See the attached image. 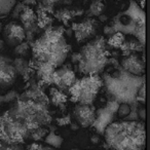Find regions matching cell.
Segmentation results:
<instances>
[{
    "label": "cell",
    "mask_w": 150,
    "mask_h": 150,
    "mask_svg": "<svg viewBox=\"0 0 150 150\" xmlns=\"http://www.w3.org/2000/svg\"><path fill=\"white\" fill-rule=\"evenodd\" d=\"M103 135L113 150H145V125L139 121H113Z\"/></svg>",
    "instance_id": "obj_1"
},
{
    "label": "cell",
    "mask_w": 150,
    "mask_h": 150,
    "mask_svg": "<svg viewBox=\"0 0 150 150\" xmlns=\"http://www.w3.org/2000/svg\"><path fill=\"white\" fill-rule=\"evenodd\" d=\"M78 70L86 75H99L107 65L108 52L106 50V40L98 36L81 48Z\"/></svg>",
    "instance_id": "obj_2"
},
{
    "label": "cell",
    "mask_w": 150,
    "mask_h": 150,
    "mask_svg": "<svg viewBox=\"0 0 150 150\" xmlns=\"http://www.w3.org/2000/svg\"><path fill=\"white\" fill-rule=\"evenodd\" d=\"M103 86V80L99 75H86L77 79L68 90L71 100L78 104L92 105Z\"/></svg>",
    "instance_id": "obj_3"
},
{
    "label": "cell",
    "mask_w": 150,
    "mask_h": 150,
    "mask_svg": "<svg viewBox=\"0 0 150 150\" xmlns=\"http://www.w3.org/2000/svg\"><path fill=\"white\" fill-rule=\"evenodd\" d=\"M77 80L75 72L69 66H61L54 70L52 74V83L56 84L57 88L64 93L68 91L75 81Z\"/></svg>",
    "instance_id": "obj_4"
},
{
    "label": "cell",
    "mask_w": 150,
    "mask_h": 150,
    "mask_svg": "<svg viewBox=\"0 0 150 150\" xmlns=\"http://www.w3.org/2000/svg\"><path fill=\"white\" fill-rule=\"evenodd\" d=\"M18 73L13 62L0 52V88H6L16 81Z\"/></svg>",
    "instance_id": "obj_5"
},
{
    "label": "cell",
    "mask_w": 150,
    "mask_h": 150,
    "mask_svg": "<svg viewBox=\"0 0 150 150\" xmlns=\"http://www.w3.org/2000/svg\"><path fill=\"white\" fill-rule=\"evenodd\" d=\"M73 115L76 122L82 127H92L96 118V111L92 105L77 104L75 106Z\"/></svg>",
    "instance_id": "obj_6"
},
{
    "label": "cell",
    "mask_w": 150,
    "mask_h": 150,
    "mask_svg": "<svg viewBox=\"0 0 150 150\" xmlns=\"http://www.w3.org/2000/svg\"><path fill=\"white\" fill-rule=\"evenodd\" d=\"M5 41L9 46L16 47L25 40V31L24 28L17 22H11L4 27Z\"/></svg>",
    "instance_id": "obj_7"
},
{
    "label": "cell",
    "mask_w": 150,
    "mask_h": 150,
    "mask_svg": "<svg viewBox=\"0 0 150 150\" xmlns=\"http://www.w3.org/2000/svg\"><path fill=\"white\" fill-rule=\"evenodd\" d=\"M96 28L97 25L95 20L88 18V19L83 20V22H81V23H74L71 29L74 32L76 40L80 42L82 40L86 39V38L94 36L95 33H96Z\"/></svg>",
    "instance_id": "obj_8"
},
{
    "label": "cell",
    "mask_w": 150,
    "mask_h": 150,
    "mask_svg": "<svg viewBox=\"0 0 150 150\" xmlns=\"http://www.w3.org/2000/svg\"><path fill=\"white\" fill-rule=\"evenodd\" d=\"M121 69L135 76H144L145 61L141 60L136 54H129L121 61Z\"/></svg>",
    "instance_id": "obj_9"
},
{
    "label": "cell",
    "mask_w": 150,
    "mask_h": 150,
    "mask_svg": "<svg viewBox=\"0 0 150 150\" xmlns=\"http://www.w3.org/2000/svg\"><path fill=\"white\" fill-rule=\"evenodd\" d=\"M114 116H115V114L110 112L106 107L99 109L96 112V118H95V121L92 127H94L95 129H96L99 134H102L103 135L105 129H106L110 123L113 122Z\"/></svg>",
    "instance_id": "obj_10"
},
{
    "label": "cell",
    "mask_w": 150,
    "mask_h": 150,
    "mask_svg": "<svg viewBox=\"0 0 150 150\" xmlns=\"http://www.w3.org/2000/svg\"><path fill=\"white\" fill-rule=\"evenodd\" d=\"M24 26H27V25H31V24L36 23L37 21V16L35 15L34 11L30 7L25 6L23 8L21 13V16H20V19Z\"/></svg>",
    "instance_id": "obj_11"
},
{
    "label": "cell",
    "mask_w": 150,
    "mask_h": 150,
    "mask_svg": "<svg viewBox=\"0 0 150 150\" xmlns=\"http://www.w3.org/2000/svg\"><path fill=\"white\" fill-rule=\"evenodd\" d=\"M13 65L15 67L18 74H21L23 76H27V74H29L30 70H31L29 66V63L24 58H17L13 62Z\"/></svg>",
    "instance_id": "obj_12"
},
{
    "label": "cell",
    "mask_w": 150,
    "mask_h": 150,
    "mask_svg": "<svg viewBox=\"0 0 150 150\" xmlns=\"http://www.w3.org/2000/svg\"><path fill=\"white\" fill-rule=\"evenodd\" d=\"M50 99L52 103L56 106H61L67 101V96L57 88H52L50 90Z\"/></svg>",
    "instance_id": "obj_13"
},
{
    "label": "cell",
    "mask_w": 150,
    "mask_h": 150,
    "mask_svg": "<svg viewBox=\"0 0 150 150\" xmlns=\"http://www.w3.org/2000/svg\"><path fill=\"white\" fill-rule=\"evenodd\" d=\"M16 5V0H0V19L7 17Z\"/></svg>",
    "instance_id": "obj_14"
},
{
    "label": "cell",
    "mask_w": 150,
    "mask_h": 150,
    "mask_svg": "<svg viewBox=\"0 0 150 150\" xmlns=\"http://www.w3.org/2000/svg\"><path fill=\"white\" fill-rule=\"evenodd\" d=\"M105 8V5L103 1L101 0H94L92 2L88 9V17H99V16L103 15V11Z\"/></svg>",
    "instance_id": "obj_15"
},
{
    "label": "cell",
    "mask_w": 150,
    "mask_h": 150,
    "mask_svg": "<svg viewBox=\"0 0 150 150\" xmlns=\"http://www.w3.org/2000/svg\"><path fill=\"white\" fill-rule=\"evenodd\" d=\"M137 103V102H136ZM135 104V103H134ZM132 108H133V104H127V103H120L117 109L116 114L118 115L119 118L121 119H125L127 120L129 115L132 112Z\"/></svg>",
    "instance_id": "obj_16"
},
{
    "label": "cell",
    "mask_w": 150,
    "mask_h": 150,
    "mask_svg": "<svg viewBox=\"0 0 150 150\" xmlns=\"http://www.w3.org/2000/svg\"><path fill=\"white\" fill-rule=\"evenodd\" d=\"M37 26L39 29H44V28H47L50 26L52 23V19L47 16L46 13H41V11H38L37 15Z\"/></svg>",
    "instance_id": "obj_17"
},
{
    "label": "cell",
    "mask_w": 150,
    "mask_h": 150,
    "mask_svg": "<svg viewBox=\"0 0 150 150\" xmlns=\"http://www.w3.org/2000/svg\"><path fill=\"white\" fill-rule=\"evenodd\" d=\"M125 35L120 32H116L114 35H112L108 40V44L112 47L119 48L121 46V44L125 42Z\"/></svg>",
    "instance_id": "obj_18"
},
{
    "label": "cell",
    "mask_w": 150,
    "mask_h": 150,
    "mask_svg": "<svg viewBox=\"0 0 150 150\" xmlns=\"http://www.w3.org/2000/svg\"><path fill=\"white\" fill-rule=\"evenodd\" d=\"M54 17L59 20V21H62L63 23L68 24L69 20L72 19V13H71V11L67 8H62L60 11H57L54 13Z\"/></svg>",
    "instance_id": "obj_19"
},
{
    "label": "cell",
    "mask_w": 150,
    "mask_h": 150,
    "mask_svg": "<svg viewBox=\"0 0 150 150\" xmlns=\"http://www.w3.org/2000/svg\"><path fill=\"white\" fill-rule=\"evenodd\" d=\"M45 142L50 145L52 148H58L59 146H61V144L63 143V139L59 136H57L54 133H50L45 137Z\"/></svg>",
    "instance_id": "obj_20"
},
{
    "label": "cell",
    "mask_w": 150,
    "mask_h": 150,
    "mask_svg": "<svg viewBox=\"0 0 150 150\" xmlns=\"http://www.w3.org/2000/svg\"><path fill=\"white\" fill-rule=\"evenodd\" d=\"M46 134H47V131H46L44 127H38V129H34V131H32L31 133H30V135H29V137H31V138H33L34 140H41V139H43L44 137L46 136Z\"/></svg>",
    "instance_id": "obj_21"
},
{
    "label": "cell",
    "mask_w": 150,
    "mask_h": 150,
    "mask_svg": "<svg viewBox=\"0 0 150 150\" xmlns=\"http://www.w3.org/2000/svg\"><path fill=\"white\" fill-rule=\"evenodd\" d=\"M28 50H29L28 42H22V43H20L19 45H17L15 47V54L17 56H20V58H22V57L27 54Z\"/></svg>",
    "instance_id": "obj_22"
},
{
    "label": "cell",
    "mask_w": 150,
    "mask_h": 150,
    "mask_svg": "<svg viewBox=\"0 0 150 150\" xmlns=\"http://www.w3.org/2000/svg\"><path fill=\"white\" fill-rule=\"evenodd\" d=\"M24 7L25 6L23 5V3H17V4L15 5V7H13V11H11V17H13V20L20 19V16H21V13Z\"/></svg>",
    "instance_id": "obj_23"
},
{
    "label": "cell",
    "mask_w": 150,
    "mask_h": 150,
    "mask_svg": "<svg viewBox=\"0 0 150 150\" xmlns=\"http://www.w3.org/2000/svg\"><path fill=\"white\" fill-rule=\"evenodd\" d=\"M1 147V150H21V147L19 148V144H7Z\"/></svg>",
    "instance_id": "obj_24"
},
{
    "label": "cell",
    "mask_w": 150,
    "mask_h": 150,
    "mask_svg": "<svg viewBox=\"0 0 150 150\" xmlns=\"http://www.w3.org/2000/svg\"><path fill=\"white\" fill-rule=\"evenodd\" d=\"M104 33H105V35L111 37V36L114 35V34L116 33V31H115V29L112 27V26H106V27L104 28Z\"/></svg>",
    "instance_id": "obj_25"
},
{
    "label": "cell",
    "mask_w": 150,
    "mask_h": 150,
    "mask_svg": "<svg viewBox=\"0 0 150 150\" xmlns=\"http://www.w3.org/2000/svg\"><path fill=\"white\" fill-rule=\"evenodd\" d=\"M71 61H72L73 64L78 65V63H79V61H80V54H77V52L72 54V56H71Z\"/></svg>",
    "instance_id": "obj_26"
},
{
    "label": "cell",
    "mask_w": 150,
    "mask_h": 150,
    "mask_svg": "<svg viewBox=\"0 0 150 150\" xmlns=\"http://www.w3.org/2000/svg\"><path fill=\"white\" fill-rule=\"evenodd\" d=\"M43 146L39 145V144H36V143H33L28 147V150H44L43 149Z\"/></svg>",
    "instance_id": "obj_27"
},
{
    "label": "cell",
    "mask_w": 150,
    "mask_h": 150,
    "mask_svg": "<svg viewBox=\"0 0 150 150\" xmlns=\"http://www.w3.org/2000/svg\"><path fill=\"white\" fill-rule=\"evenodd\" d=\"M22 3H23L24 6L29 7V5H35L36 4V0H24Z\"/></svg>",
    "instance_id": "obj_28"
},
{
    "label": "cell",
    "mask_w": 150,
    "mask_h": 150,
    "mask_svg": "<svg viewBox=\"0 0 150 150\" xmlns=\"http://www.w3.org/2000/svg\"><path fill=\"white\" fill-rule=\"evenodd\" d=\"M42 3H45V4H47V5L54 6L56 3H59V0H42Z\"/></svg>",
    "instance_id": "obj_29"
},
{
    "label": "cell",
    "mask_w": 150,
    "mask_h": 150,
    "mask_svg": "<svg viewBox=\"0 0 150 150\" xmlns=\"http://www.w3.org/2000/svg\"><path fill=\"white\" fill-rule=\"evenodd\" d=\"M99 20H100L101 22H105V21H107V17L105 15H101V16H99Z\"/></svg>",
    "instance_id": "obj_30"
},
{
    "label": "cell",
    "mask_w": 150,
    "mask_h": 150,
    "mask_svg": "<svg viewBox=\"0 0 150 150\" xmlns=\"http://www.w3.org/2000/svg\"><path fill=\"white\" fill-rule=\"evenodd\" d=\"M138 1L140 2V5H141L140 7H141V8H142V7L145 6V0H138Z\"/></svg>",
    "instance_id": "obj_31"
},
{
    "label": "cell",
    "mask_w": 150,
    "mask_h": 150,
    "mask_svg": "<svg viewBox=\"0 0 150 150\" xmlns=\"http://www.w3.org/2000/svg\"><path fill=\"white\" fill-rule=\"evenodd\" d=\"M3 45H4V41H3V40H0V52H1V50H2Z\"/></svg>",
    "instance_id": "obj_32"
},
{
    "label": "cell",
    "mask_w": 150,
    "mask_h": 150,
    "mask_svg": "<svg viewBox=\"0 0 150 150\" xmlns=\"http://www.w3.org/2000/svg\"><path fill=\"white\" fill-rule=\"evenodd\" d=\"M66 33L68 34V35H72V33H73L72 29H69V30H67V31H66Z\"/></svg>",
    "instance_id": "obj_33"
},
{
    "label": "cell",
    "mask_w": 150,
    "mask_h": 150,
    "mask_svg": "<svg viewBox=\"0 0 150 150\" xmlns=\"http://www.w3.org/2000/svg\"><path fill=\"white\" fill-rule=\"evenodd\" d=\"M92 141L95 142V143H97V142H98V138H97V137H93L92 138Z\"/></svg>",
    "instance_id": "obj_34"
},
{
    "label": "cell",
    "mask_w": 150,
    "mask_h": 150,
    "mask_svg": "<svg viewBox=\"0 0 150 150\" xmlns=\"http://www.w3.org/2000/svg\"><path fill=\"white\" fill-rule=\"evenodd\" d=\"M1 29H2V26H1V24H0V31H1Z\"/></svg>",
    "instance_id": "obj_35"
},
{
    "label": "cell",
    "mask_w": 150,
    "mask_h": 150,
    "mask_svg": "<svg viewBox=\"0 0 150 150\" xmlns=\"http://www.w3.org/2000/svg\"><path fill=\"white\" fill-rule=\"evenodd\" d=\"M72 150H78V149H72Z\"/></svg>",
    "instance_id": "obj_36"
},
{
    "label": "cell",
    "mask_w": 150,
    "mask_h": 150,
    "mask_svg": "<svg viewBox=\"0 0 150 150\" xmlns=\"http://www.w3.org/2000/svg\"><path fill=\"white\" fill-rule=\"evenodd\" d=\"M118 1H120V0H118ZM129 1H131V0H129Z\"/></svg>",
    "instance_id": "obj_37"
}]
</instances>
